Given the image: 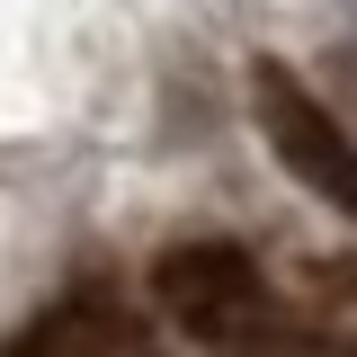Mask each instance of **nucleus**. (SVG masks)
I'll return each instance as SVG.
<instances>
[{"label": "nucleus", "mask_w": 357, "mask_h": 357, "mask_svg": "<svg viewBox=\"0 0 357 357\" xmlns=\"http://www.w3.org/2000/svg\"><path fill=\"white\" fill-rule=\"evenodd\" d=\"M250 98H259V126H268V143H277V161L304 178L321 206L357 215V143L331 126V107H321L286 63H250Z\"/></svg>", "instance_id": "nucleus-2"}, {"label": "nucleus", "mask_w": 357, "mask_h": 357, "mask_svg": "<svg viewBox=\"0 0 357 357\" xmlns=\"http://www.w3.org/2000/svg\"><path fill=\"white\" fill-rule=\"evenodd\" d=\"M152 295L170 312L188 340H206V349H241L250 340V321H259V268L241 259L232 241H188V250H161L152 259Z\"/></svg>", "instance_id": "nucleus-1"}]
</instances>
